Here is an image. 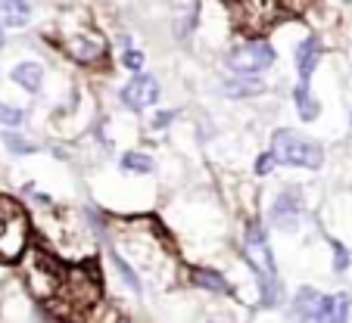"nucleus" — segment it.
Returning a JSON list of instances; mask_svg holds the SVG:
<instances>
[{
    "label": "nucleus",
    "mask_w": 352,
    "mask_h": 323,
    "mask_svg": "<svg viewBox=\"0 0 352 323\" xmlns=\"http://www.w3.org/2000/svg\"><path fill=\"white\" fill-rule=\"evenodd\" d=\"M243 261L256 277V292H259V308H280L287 302L284 283L278 277L274 252L268 243V230L259 218H253L243 230Z\"/></svg>",
    "instance_id": "f257e3e1"
},
{
    "label": "nucleus",
    "mask_w": 352,
    "mask_h": 323,
    "mask_svg": "<svg viewBox=\"0 0 352 323\" xmlns=\"http://www.w3.org/2000/svg\"><path fill=\"white\" fill-rule=\"evenodd\" d=\"M268 152L274 156L278 165L309 168V171H315V168L324 165V149H321V143H315V140L290 131V128H278V131L272 134V149Z\"/></svg>",
    "instance_id": "f03ea898"
},
{
    "label": "nucleus",
    "mask_w": 352,
    "mask_h": 323,
    "mask_svg": "<svg viewBox=\"0 0 352 323\" xmlns=\"http://www.w3.org/2000/svg\"><path fill=\"white\" fill-rule=\"evenodd\" d=\"M28 246V221L13 199H0V261H16Z\"/></svg>",
    "instance_id": "7ed1b4c3"
},
{
    "label": "nucleus",
    "mask_w": 352,
    "mask_h": 323,
    "mask_svg": "<svg viewBox=\"0 0 352 323\" xmlns=\"http://www.w3.org/2000/svg\"><path fill=\"white\" fill-rule=\"evenodd\" d=\"M274 60H278L274 47L262 38L243 40V44L234 47V50L225 56L228 69H231L234 75H243V78H256V75H262L265 69L274 66Z\"/></svg>",
    "instance_id": "20e7f679"
},
{
    "label": "nucleus",
    "mask_w": 352,
    "mask_h": 323,
    "mask_svg": "<svg viewBox=\"0 0 352 323\" xmlns=\"http://www.w3.org/2000/svg\"><path fill=\"white\" fill-rule=\"evenodd\" d=\"M160 93H162L160 78L138 72L134 78H128L125 84L119 87V103L125 106V109H131V112H146V109H156Z\"/></svg>",
    "instance_id": "39448f33"
},
{
    "label": "nucleus",
    "mask_w": 352,
    "mask_h": 323,
    "mask_svg": "<svg viewBox=\"0 0 352 323\" xmlns=\"http://www.w3.org/2000/svg\"><path fill=\"white\" fill-rule=\"evenodd\" d=\"M302 215H306V202H302V193H299L296 187L280 190L278 196H274L272 208H268L272 227H278V230H284V233L296 230V227L302 224Z\"/></svg>",
    "instance_id": "423d86ee"
},
{
    "label": "nucleus",
    "mask_w": 352,
    "mask_h": 323,
    "mask_svg": "<svg viewBox=\"0 0 352 323\" xmlns=\"http://www.w3.org/2000/svg\"><path fill=\"white\" fill-rule=\"evenodd\" d=\"M280 10H284L280 0H234L237 22L243 28H250V32H265L280 16Z\"/></svg>",
    "instance_id": "0eeeda50"
},
{
    "label": "nucleus",
    "mask_w": 352,
    "mask_h": 323,
    "mask_svg": "<svg viewBox=\"0 0 352 323\" xmlns=\"http://www.w3.org/2000/svg\"><path fill=\"white\" fill-rule=\"evenodd\" d=\"M318 62H321V40L315 34H309L296 47V75H299L296 84L299 87H312V75L318 69Z\"/></svg>",
    "instance_id": "6e6552de"
},
{
    "label": "nucleus",
    "mask_w": 352,
    "mask_h": 323,
    "mask_svg": "<svg viewBox=\"0 0 352 323\" xmlns=\"http://www.w3.org/2000/svg\"><path fill=\"white\" fill-rule=\"evenodd\" d=\"M352 298L349 292H337V296H321L318 311H315L312 323H349Z\"/></svg>",
    "instance_id": "1a4fd4ad"
},
{
    "label": "nucleus",
    "mask_w": 352,
    "mask_h": 323,
    "mask_svg": "<svg viewBox=\"0 0 352 323\" xmlns=\"http://www.w3.org/2000/svg\"><path fill=\"white\" fill-rule=\"evenodd\" d=\"M321 296H324V292H318L315 286H302V289H296V296H293V302H290V317L296 323H312Z\"/></svg>",
    "instance_id": "9d476101"
},
{
    "label": "nucleus",
    "mask_w": 352,
    "mask_h": 323,
    "mask_svg": "<svg viewBox=\"0 0 352 323\" xmlns=\"http://www.w3.org/2000/svg\"><path fill=\"white\" fill-rule=\"evenodd\" d=\"M10 78H13L16 87H22L25 93H38L41 84H44V66L34 60H22L13 66V72H10Z\"/></svg>",
    "instance_id": "9b49d317"
},
{
    "label": "nucleus",
    "mask_w": 352,
    "mask_h": 323,
    "mask_svg": "<svg viewBox=\"0 0 352 323\" xmlns=\"http://www.w3.org/2000/svg\"><path fill=\"white\" fill-rule=\"evenodd\" d=\"M32 19V7L25 0H0V28H22Z\"/></svg>",
    "instance_id": "f8f14e48"
},
{
    "label": "nucleus",
    "mask_w": 352,
    "mask_h": 323,
    "mask_svg": "<svg viewBox=\"0 0 352 323\" xmlns=\"http://www.w3.org/2000/svg\"><path fill=\"white\" fill-rule=\"evenodd\" d=\"M219 91L225 93L228 99H243V97H253V93H262L265 91V84H262L259 78H243V75H237V78L221 81Z\"/></svg>",
    "instance_id": "ddd939ff"
},
{
    "label": "nucleus",
    "mask_w": 352,
    "mask_h": 323,
    "mask_svg": "<svg viewBox=\"0 0 352 323\" xmlns=\"http://www.w3.org/2000/svg\"><path fill=\"white\" fill-rule=\"evenodd\" d=\"M190 280L199 286V289H206V292H219V296H228V292H231L228 277H221L215 267H193Z\"/></svg>",
    "instance_id": "4468645a"
},
{
    "label": "nucleus",
    "mask_w": 352,
    "mask_h": 323,
    "mask_svg": "<svg viewBox=\"0 0 352 323\" xmlns=\"http://www.w3.org/2000/svg\"><path fill=\"white\" fill-rule=\"evenodd\" d=\"M69 56L85 62V66H91V62H97L100 56H107V47L100 44V40H91V38H75L72 44H69Z\"/></svg>",
    "instance_id": "2eb2a0df"
},
{
    "label": "nucleus",
    "mask_w": 352,
    "mask_h": 323,
    "mask_svg": "<svg viewBox=\"0 0 352 323\" xmlns=\"http://www.w3.org/2000/svg\"><path fill=\"white\" fill-rule=\"evenodd\" d=\"M293 106H296V115L302 121H315L318 119V112H321V106H318V99H315V93H312V87H293Z\"/></svg>",
    "instance_id": "dca6fc26"
},
{
    "label": "nucleus",
    "mask_w": 352,
    "mask_h": 323,
    "mask_svg": "<svg viewBox=\"0 0 352 323\" xmlns=\"http://www.w3.org/2000/svg\"><path fill=\"white\" fill-rule=\"evenodd\" d=\"M0 140H3V146H7L13 156H32V152L41 149V146L34 143V140H28L25 134L19 131V128H13V131H3V134H0Z\"/></svg>",
    "instance_id": "f3484780"
},
{
    "label": "nucleus",
    "mask_w": 352,
    "mask_h": 323,
    "mask_svg": "<svg viewBox=\"0 0 352 323\" xmlns=\"http://www.w3.org/2000/svg\"><path fill=\"white\" fill-rule=\"evenodd\" d=\"M109 261H113V267H116V271H119V277L125 280V286H128V289H131L134 296H140V292H144V283H140L138 271H134L131 264H128L125 258H122L116 249H109Z\"/></svg>",
    "instance_id": "a211bd4d"
},
{
    "label": "nucleus",
    "mask_w": 352,
    "mask_h": 323,
    "mask_svg": "<svg viewBox=\"0 0 352 323\" xmlns=\"http://www.w3.org/2000/svg\"><path fill=\"white\" fill-rule=\"evenodd\" d=\"M119 165H122V171H131V174H150L156 168L153 158L146 156V152H138V149L125 152V156L119 158Z\"/></svg>",
    "instance_id": "6ab92c4d"
},
{
    "label": "nucleus",
    "mask_w": 352,
    "mask_h": 323,
    "mask_svg": "<svg viewBox=\"0 0 352 323\" xmlns=\"http://www.w3.org/2000/svg\"><path fill=\"white\" fill-rule=\"evenodd\" d=\"M25 119H28L25 109H16V106L0 103V128H3V131H13V128H19Z\"/></svg>",
    "instance_id": "aec40b11"
},
{
    "label": "nucleus",
    "mask_w": 352,
    "mask_h": 323,
    "mask_svg": "<svg viewBox=\"0 0 352 323\" xmlns=\"http://www.w3.org/2000/svg\"><path fill=\"white\" fill-rule=\"evenodd\" d=\"M144 62H146V56L138 50V47H122V66H125L128 72L138 75L140 69H144Z\"/></svg>",
    "instance_id": "412c9836"
},
{
    "label": "nucleus",
    "mask_w": 352,
    "mask_h": 323,
    "mask_svg": "<svg viewBox=\"0 0 352 323\" xmlns=\"http://www.w3.org/2000/svg\"><path fill=\"white\" fill-rule=\"evenodd\" d=\"M331 249H333V271L343 274L349 267V249H346L340 239H331Z\"/></svg>",
    "instance_id": "4be33fe9"
},
{
    "label": "nucleus",
    "mask_w": 352,
    "mask_h": 323,
    "mask_svg": "<svg viewBox=\"0 0 352 323\" xmlns=\"http://www.w3.org/2000/svg\"><path fill=\"white\" fill-rule=\"evenodd\" d=\"M274 168H278V162H274L272 152H259V158H256V165H253L256 178H268V174H272Z\"/></svg>",
    "instance_id": "5701e85b"
},
{
    "label": "nucleus",
    "mask_w": 352,
    "mask_h": 323,
    "mask_svg": "<svg viewBox=\"0 0 352 323\" xmlns=\"http://www.w3.org/2000/svg\"><path fill=\"white\" fill-rule=\"evenodd\" d=\"M175 119H178V112H175V109H162V112H156V115H153L150 128H153V131H166V128L172 125Z\"/></svg>",
    "instance_id": "b1692460"
},
{
    "label": "nucleus",
    "mask_w": 352,
    "mask_h": 323,
    "mask_svg": "<svg viewBox=\"0 0 352 323\" xmlns=\"http://www.w3.org/2000/svg\"><path fill=\"white\" fill-rule=\"evenodd\" d=\"M209 323H231V320H225V317H212Z\"/></svg>",
    "instance_id": "393cba45"
},
{
    "label": "nucleus",
    "mask_w": 352,
    "mask_h": 323,
    "mask_svg": "<svg viewBox=\"0 0 352 323\" xmlns=\"http://www.w3.org/2000/svg\"><path fill=\"white\" fill-rule=\"evenodd\" d=\"M3 44H7V38H3V28H0V50H3Z\"/></svg>",
    "instance_id": "a878e982"
},
{
    "label": "nucleus",
    "mask_w": 352,
    "mask_h": 323,
    "mask_svg": "<svg viewBox=\"0 0 352 323\" xmlns=\"http://www.w3.org/2000/svg\"><path fill=\"white\" fill-rule=\"evenodd\" d=\"M343 3H352V0H343Z\"/></svg>",
    "instance_id": "bb28decb"
}]
</instances>
